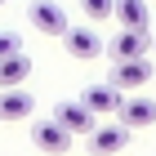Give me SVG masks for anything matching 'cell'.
I'll return each instance as SVG.
<instances>
[{"instance_id":"cell-1","label":"cell","mask_w":156,"mask_h":156,"mask_svg":"<svg viewBox=\"0 0 156 156\" xmlns=\"http://www.w3.org/2000/svg\"><path fill=\"white\" fill-rule=\"evenodd\" d=\"M27 23L36 27V31H45V36H62L67 31V9H62L58 0H31L27 5Z\"/></svg>"},{"instance_id":"cell-2","label":"cell","mask_w":156,"mask_h":156,"mask_svg":"<svg viewBox=\"0 0 156 156\" xmlns=\"http://www.w3.org/2000/svg\"><path fill=\"white\" fill-rule=\"evenodd\" d=\"M62 49L72 54L76 62H94V58H103V36H98L94 27H67L62 31Z\"/></svg>"},{"instance_id":"cell-3","label":"cell","mask_w":156,"mask_h":156,"mask_svg":"<svg viewBox=\"0 0 156 156\" xmlns=\"http://www.w3.org/2000/svg\"><path fill=\"white\" fill-rule=\"evenodd\" d=\"M107 54H112V62H129V58H147V54H152V36H147V31H129V27H120L116 36H112Z\"/></svg>"},{"instance_id":"cell-4","label":"cell","mask_w":156,"mask_h":156,"mask_svg":"<svg viewBox=\"0 0 156 156\" xmlns=\"http://www.w3.org/2000/svg\"><path fill=\"white\" fill-rule=\"evenodd\" d=\"M116 120L125 125V129H152V125H156V98H143V94H125V103H120Z\"/></svg>"},{"instance_id":"cell-5","label":"cell","mask_w":156,"mask_h":156,"mask_svg":"<svg viewBox=\"0 0 156 156\" xmlns=\"http://www.w3.org/2000/svg\"><path fill=\"white\" fill-rule=\"evenodd\" d=\"M72 138H76V134H67L54 116H45V120H36V125H31V143H36L45 156H62L67 147H72Z\"/></svg>"},{"instance_id":"cell-6","label":"cell","mask_w":156,"mask_h":156,"mask_svg":"<svg viewBox=\"0 0 156 156\" xmlns=\"http://www.w3.org/2000/svg\"><path fill=\"white\" fill-rule=\"evenodd\" d=\"M54 120H58L67 134H76V138H89V134L98 129V125H94V112L85 107L80 98H76V103H58V107H54Z\"/></svg>"},{"instance_id":"cell-7","label":"cell","mask_w":156,"mask_h":156,"mask_svg":"<svg viewBox=\"0 0 156 156\" xmlns=\"http://www.w3.org/2000/svg\"><path fill=\"white\" fill-rule=\"evenodd\" d=\"M107 80L116 85L120 94H134V89H143V85L152 80V62H147V58H129V62H116Z\"/></svg>"},{"instance_id":"cell-8","label":"cell","mask_w":156,"mask_h":156,"mask_svg":"<svg viewBox=\"0 0 156 156\" xmlns=\"http://www.w3.org/2000/svg\"><path fill=\"white\" fill-rule=\"evenodd\" d=\"M80 103H85L89 112H94V116H112V112H120L125 94H120V89H116L112 80H103V85H89V89L80 94Z\"/></svg>"},{"instance_id":"cell-9","label":"cell","mask_w":156,"mask_h":156,"mask_svg":"<svg viewBox=\"0 0 156 156\" xmlns=\"http://www.w3.org/2000/svg\"><path fill=\"white\" fill-rule=\"evenodd\" d=\"M31 112H36V98L27 94L23 85H18V89H0V120H5V125H13V120H27Z\"/></svg>"},{"instance_id":"cell-10","label":"cell","mask_w":156,"mask_h":156,"mask_svg":"<svg viewBox=\"0 0 156 156\" xmlns=\"http://www.w3.org/2000/svg\"><path fill=\"white\" fill-rule=\"evenodd\" d=\"M125 143H129V129H125L120 120H116V125H98V129L89 134V152H94V156H116Z\"/></svg>"},{"instance_id":"cell-11","label":"cell","mask_w":156,"mask_h":156,"mask_svg":"<svg viewBox=\"0 0 156 156\" xmlns=\"http://www.w3.org/2000/svg\"><path fill=\"white\" fill-rule=\"evenodd\" d=\"M120 27H129V31H147L152 27V13H147V0H116V9H112Z\"/></svg>"},{"instance_id":"cell-12","label":"cell","mask_w":156,"mask_h":156,"mask_svg":"<svg viewBox=\"0 0 156 156\" xmlns=\"http://www.w3.org/2000/svg\"><path fill=\"white\" fill-rule=\"evenodd\" d=\"M27 76H31V58H27L23 49L9 54V58H0V89H18Z\"/></svg>"},{"instance_id":"cell-13","label":"cell","mask_w":156,"mask_h":156,"mask_svg":"<svg viewBox=\"0 0 156 156\" xmlns=\"http://www.w3.org/2000/svg\"><path fill=\"white\" fill-rule=\"evenodd\" d=\"M80 9H85V18H89V23H107L112 9H116V0H80Z\"/></svg>"},{"instance_id":"cell-14","label":"cell","mask_w":156,"mask_h":156,"mask_svg":"<svg viewBox=\"0 0 156 156\" xmlns=\"http://www.w3.org/2000/svg\"><path fill=\"white\" fill-rule=\"evenodd\" d=\"M18 49H23V36H18V31H0V58H9Z\"/></svg>"},{"instance_id":"cell-15","label":"cell","mask_w":156,"mask_h":156,"mask_svg":"<svg viewBox=\"0 0 156 156\" xmlns=\"http://www.w3.org/2000/svg\"><path fill=\"white\" fill-rule=\"evenodd\" d=\"M152 54H156V36H152Z\"/></svg>"},{"instance_id":"cell-16","label":"cell","mask_w":156,"mask_h":156,"mask_svg":"<svg viewBox=\"0 0 156 156\" xmlns=\"http://www.w3.org/2000/svg\"><path fill=\"white\" fill-rule=\"evenodd\" d=\"M0 5H5V0H0Z\"/></svg>"}]
</instances>
